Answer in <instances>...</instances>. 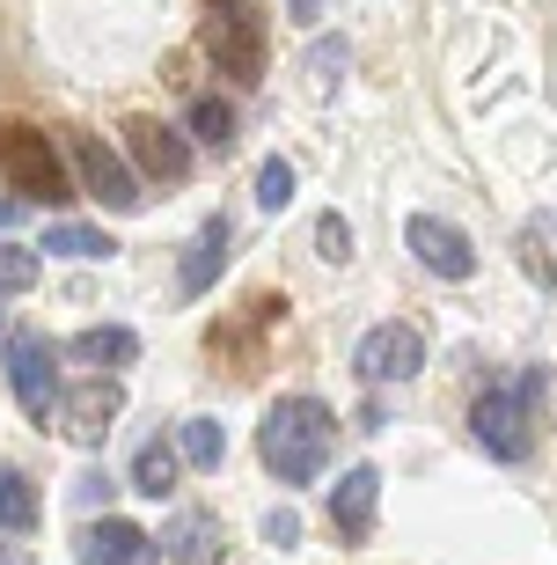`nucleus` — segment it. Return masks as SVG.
Masks as SVG:
<instances>
[{
  "label": "nucleus",
  "mask_w": 557,
  "mask_h": 565,
  "mask_svg": "<svg viewBox=\"0 0 557 565\" xmlns=\"http://www.w3.org/2000/svg\"><path fill=\"white\" fill-rule=\"evenodd\" d=\"M176 470H184L176 440H147L140 456H132V492H147V500H169V492H176Z\"/></svg>",
  "instance_id": "18"
},
{
  "label": "nucleus",
  "mask_w": 557,
  "mask_h": 565,
  "mask_svg": "<svg viewBox=\"0 0 557 565\" xmlns=\"http://www.w3.org/2000/svg\"><path fill=\"white\" fill-rule=\"evenodd\" d=\"M331 440H338V419L323 397H279L257 426V456L279 484H315L323 462H331Z\"/></svg>",
  "instance_id": "1"
},
{
  "label": "nucleus",
  "mask_w": 557,
  "mask_h": 565,
  "mask_svg": "<svg viewBox=\"0 0 557 565\" xmlns=\"http://www.w3.org/2000/svg\"><path fill=\"white\" fill-rule=\"evenodd\" d=\"M118 412H125V382L118 375H88V382H74V390H60V412H52V419H60L74 440L96 448V440L110 434Z\"/></svg>",
  "instance_id": "10"
},
{
  "label": "nucleus",
  "mask_w": 557,
  "mask_h": 565,
  "mask_svg": "<svg viewBox=\"0 0 557 565\" xmlns=\"http://www.w3.org/2000/svg\"><path fill=\"white\" fill-rule=\"evenodd\" d=\"M176 456H184L191 470H221L227 462V426L221 419H184L176 426Z\"/></svg>",
  "instance_id": "21"
},
{
  "label": "nucleus",
  "mask_w": 557,
  "mask_h": 565,
  "mask_svg": "<svg viewBox=\"0 0 557 565\" xmlns=\"http://www.w3.org/2000/svg\"><path fill=\"white\" fill-rule=\"evenodd\" d=\"M521 265H528V279L557 287V206L528 213V228H521Z\"/></svg>",
  "instance_id": "19"
},
{
  "label": "nucleus",
  "mask_w": 557,
  "mask_h": 565,
  "mask_svg": "<svg viewBox=\"0 0 557 565\" xmlns=\"http://www.w3.org/2000/svg\"><path fill=\"white\" fill-rule=\"evenodd\" d=\"M0 331H8V316H0Z\"/></svg>",
  "instance_id": "31"
},
{
  "label": "nucleus",
  "mask_w": 557,
  "mask_h": 565,
  "mask_svg": "<svg viewBox=\"0 0 557 565\" xmlns=\"http://www.w3.org/2000/svg\"><path fill=\"white\" fill-rule=\"evenodd\" d=\"M15 213H22V199H15V191H0V228H15Z\"/></svg>",
  "instance_id": "28"
},
{
  "label": "nucleus",
  "mask_w": 557,
  "mask_h": 565,
  "mask_svg": "<svg viewBox=\"0 0 557 565\" xmlns=\"http://www.w3.org/2000/svg\"><path fill=\"white\" fill-rule=\"evenodd\" d=\"M315 257H323V265H352V221L345 213H323V221H315Z\"/></svg>",
  "instance_id": "24"
},
{
  "label": "nucleus",
  "mask_w": 557,
  "mask_h": 565,
  "mask_svg": "<svg viewBox=\"0 0 557 565\" xmlns=\"http://www.w3.org/2000/svg\"><path fill=\"white\" fill-rule=\"evenodd\" d=\"M38 250H52V257H74V265H96V257H118V243H110L104 228H88V221H52Z\"/></svg>",
  "instance_id": "17"
},
{
  "label": "nucleus",
  "mask_w": 557,
  "mask_h": 565,
  "mask_svg": "<svg viewBox=\"0 0 557 565\" xmlns=\"http://www.w3.org/2000/svg\"><path fill=\"white\" fill-rule=\"evenodd\" d=\"M0 565H38V558H30L22 544H0Z\"/></svg>",
  "instance_id": "29"
},
{
  "label": "nucleus",
  "mask_w": 557,
  "mask_h": 565,
  "mask_svg": "<svg viewBox=\"0 0 557 565\" xmlns=\"http://www.w3.org/2000/svg\"><path fill=\"white\" fill-rule=\"evenodd\" d=\"M374 507H382V470H374V462H352L345 478L331 484V529L345 536V544H367Z\"/></svg>",
  "instance_id": "11"
},
{
  "label": "nucleus",
  "mask_w": 557,
  "mask_h": 565,
  "mask_svg": "<svg viewBox=\"0 0 557 565\" xmlns=\"http://www.w3.org/2000/svg\"><path fill=\"white\" fill-rule=\"evenodd\" d=\"M404 243H411V257L433 279H476L470 228H454V221H440V213H411V221H404Z\"/></svg>",
  "instance_id": "9"
},
{
  "label": "nucleus",
  "mask_w": 557,
  "mask_h": 565,
  "mask_svg": "<svg viewBox=\"0 0 557 565\" xmlns=\"http://www.w3.org/2000/svg\"><path fill=\"white\" fill-rule=\"evenodd\" d=\"M147 536L140 522H125V514H104V522H88L82 536H74V565H140L147 558Z\"/></svg>",
  "instance_id": "13"
},
{
  "label": "nucleus",
  "mask_w": 557,
  "mask_h": 565,
  "mask_svg": "<svg viewBox=\"0 0 557 565\" xmlns=\"http://www.w3.org/2000/svg\"><path fill=\"white\" fill-rule=\"evenodd\" d=\"M0 154H8V126H0Z\"/></svg>",
  "instance_id": "30"
},
{
  "label": "nucleus",
  "mask_w": 557,
  "mask_h": 565,
  "mask_svg": "<svg viewBox=\"0 0 557 565\" xmlns=\"http://www.w3.org/2000/svg\"><path fill=\"white\" fill-rule=\"evenodd\" d=\"M0 177H8L22 199H38V206H66V199H74V169H66V154L52 147V132H38V126H8Z\"/></svg>",
  "instance_id": "3"
},
{
  "label": "nucleus",
  "mask_w": 557,
  "mask_h": 565,
  "mask_svg": "<svg viewBox=\"0 0 557 565\" xmlns=\"http://www.w3.org/2000/svg\"><path fill=\"white\" fill-rule=\"evenodd\" d=\"M162 551H169V565H213L227 551V529L213 522V514H176L169 536H162Z\"/></svg>",
  "instance_id": "15"
},
{
  "label": "nucleus",
  "mask_w": 557,
  "mask_h": 565,
  "mask_svg": "<svg viewBox=\"0 0 557 565\" xmlns=\"http://www.w3.org/2000/svg\"><path fill=\"white\" fill-rule=\"evenodd\" d=\"M206 60L221 66L235 88H257V82H265L271 38H265V15H257L249 0H213V15H206Z\"/></svg>",
  "instance_id": "2"
},
{
  "label": "nucleus",
  "mask_w": 557,
  "mask_h": 565,
  "mask_svg": "<svg viewBox=\"0 0 557 565\" xmlns=\"http://www.w3.org/2000/svg\"><path fill=\"white\" fill-rule=\"evenodd\" d=\"M66 169H74V191H88L96 206H110V213H140L147 206L132 162H125L104 132H74V140H66Z\"/></svg>",
  "instance_id": "4"
},
{
  "label": "nucleus",
  "mask_w": 557,
  "mask_h": 565,
  "mask_svg": "<svg viewBox=\"0 0 557 565\" xmlns=\"http://www.w3.org/2000/svg\"><path fill=\"white\" fill-rule=\"evenodd\" d=\"M184 140H199V147H213V154H227L235 147V104H221V96H199V104L184 110Z\"/></svg>",
  "instance_id": "20"
},
{
  "label": "nucleus",
  "mask_w": 557,
  "mask_h": 565,
  "mask_svg": "<svg viewBox=\"0 0 557 565\" xmlns=\"http://www.w3.org/2000/svg\"><path fill=\"white\" fill-rule=\"evenodd\" d=\"M287 22L293 30H315L323 22V0H287Z\"/></svg>",
  "instance_id": "27"
},
{
  "label": "nucleus",
  "mask_w": 557,
  "mask_h": 565,
  "mask_svg": "<svg viewBox=\"0 0 557 565\" xmlns=\"http://www.w3.org/2000/svg\"><path fill=\"white\" fill-rule=\"evenodd\" d=\"M227 250H235V228H227V213H213L206 228L184 243V265H176V294H184V301H199V294H206L213 279L227 273Z\"/></svg>",
  "instance_id": "12"
},
{
  "label": "nucleus",
  "mask_w": 557,
  "mask_h": 565,
  "mask_svg": "<svg viewBox=\"0 0 557 565\" xmlns=\"http://www.w3.org/2000/svg\"><path fill=\"white\" fill-rule=\"evenodd\" d=\"M66 360H82L96 375H118V367L140 360V331L132 323H88L82 338H66Z\"/></svg>",
  "instance_id": "14"
},
{
  "label": "nucleus",
  "mask_w": 557,
  "mask_h": 565,
  "mask_svg": "<svg viewBox=\"0 0 557 565\" xmlns=\"http://www.w3.org/2000/svg\"><path fill=\"white\" fill-rule=\"evenodd\" d=\"M44 273V257L38 250H15V243H0V294H30Z\"/></svg>",
  "instance_id": "22"
},
{
  "label": "nucleus",
  "mask_w": 557,
  "mask_h": 565,
  "mask_svg": "<svg viewBox=\"0 0 557 565\" xmlns=\"http://www.w3.org/2000/svg\"><path fill=\"white\" fill-rule=\"evenodd\" d=\"M265 544H279V551H293V544H301V514H293V507L265 514Z\"/></svg>",
  "instance_id": "25"
},
{
  "label": "nucleus",
  "mask_w": 557,
  "mask_h": 565,
  "mask_svg": "<svg viewBox=\"0 0 557 565\" xmlns=\"http://www.w3.org/2000/svg\"><path fill=\"white\" fill-rule=\"evenodd\" d=\"M74 500H82V507L110 500V478H104V470H82V478H74Z\"/></svg>",
  "instance_id": "26"
},
{
  "label": "nucleus",
  "mask_w": 557,
  "mask_h": 565,
  "mask_svg": "<svg viewBox=\"0 0 557 565\" xmlns=\"http://www.w3.org/2000/svg\"><path fill=\"white\" fill-rule=\"evenodd\" d=\"M8 390H15L22 419H52L60 412V345L52 338H15L8 345Z\"/></svg>",
  "instance_id": "7"
},
{
  "label": "nucleus",
  "mask_w": 557,
  "mask_h": 565,
  "mask_svg": "<svg viewBox=\"0 0 557 565\" xmlns=\"http://www.w3.org/2000/svg\"><path fill=\"white\" fill-rule=\"evenodd\" d=\"M352 375L367 382V390L418 382L426 375V338H418V323H374V331L360 338V353H352Z\"/></svg>",
  "instance_id": "6"
},
{
  "label": "nucleus",
  "mask_w": 557,
  "mask_h": 565,
  "mask_svg": "<svg viewBox=\"0 0 557 565\" xmlns=\"http://www.w3.org/2000/svg\"><path fill=\"white\" fill-rule=\"evenodd\" d=\"M125 162H132L140 184H184L199 154H191V140L176 126H162V118H132V126H125Z\"/></svg>",
  "instance_id": "8"
},
{
  "label": "nucleus",
  "mask_w": 557,
  "mask_h": 565,
  "mask_svg": "<svg viewBox=\"0 0 557 565\" xmlns=\"http://www.w3.org/2000/svg\"><path fill=\"white\" fill-rule=\"evenodd\" d=\"M257 206H265V213H287L293 206V162L271 154V162L257 169Z\"/></svg>",
  "instance_id": "23"
},
{
  "label": "nucleus",
  "mask_w": 557,
  "mask_h": 565,
  "mask_svg": "<svg viewBox=\"0 0 557 565\" xmlns=\"http://www.w3.org/2000/svg\"><path fill=\"white\" fill-rule=\"evenodd\" d=\"M470 434L492 462H528L536 456V412H528V390H484L470 404Z\"/></svg>",
  "instance_id": "5"
},
{
  "label": "nucleus",
  "mask_w": 557,
  "mask_h": 565,
  "mask_svg": "<svg viewBox=\"0 0 557 565\" xmlns=\"http://www.w3.org/2000/svg\"><path fill=\"white\" fill-rule=\"evenodd\" d=\"M38 522H44V507H38V484L22 478L15 462H0V536H30Z\"/></svg>",
  "instance_id": "16"
}]
</instances>
